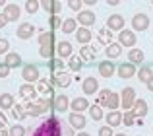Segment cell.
I'll return each instance as SVG.
<instances>
[{
    "instance_id": "obj_31",
    "label": "cell",
    "mask_w": 153,
    "mask_h": 136,
    "mask_svg": "<svg viewBox=\"0 0 153 136\" xmlns=\"http://www.w3.org/2000/svg\"><path fill=\"white\" fill-rule=\"evenodd\" d=\"M12 105H14V95L12 93L0 95V107H2V109H12Z\"/></svg>"
},
{
    "instance_id": "obj_58",
    "label": "cell",
    "mask_w": 153,
    "mask_h": 136,
    "mask_svg": "<svg viewBox=\"0 0 153 136\" xmlns=\"http://www.w3.org/2000/svg\"><path fill=\"white\" fill-rule=\"evenodd\" d=\"M112 136H126V134H112Z\"/></svg>"
},
{
    "instance_id": "obj_51",
    "label": "cell",
    "mask_w": 153,
    "mask_h": 136,
    "mask_svg": "<svg viewBox=\"0 0 153 136\" xmlns=\"http://www.w3.org/2000/svg\"><path fill=\"white\" fill-rule=\"evenodd\" d=\"M105 2H107L108 6H118V4H120V0H105Z\"/></svg>"
},
{
    "instance_id": "obj_9",
    "label": "cell",
    "mask_w": 153,
    "mask_h": 136,
    "mask_svg": "<svg viewBox=\"0 0 153 136\" xmlns=\"http://www.w3.org/2000/svg\"><path fill=\"white\" fill-rule=\"evenodd\" d=\"M130 111L134 113L136 119H143L147 115V103H146V99H136Z\"/></svg>"
},
{
    "instance_id": "obj_45",
    "label": "cell",
    "mask_w": 153,
    "mask_h": 136,
    "mask_svg": "<svg viewBox=\"0 0 153 136\" xmlns=\"http://www.w3.org/2000/svg\"><path fill=\"white\" fill-rule=\"evenodd\" d=\"M8 49H10V43H8V39H0V55H4V53H8Z\"/></svg>"
},
{
    "instance_id": "obj_27",
    "label": "cell",
    "mask_w": 153,
    "mask_h": 136,
    "mask_svg": "<svg viewBox=\"0 0 153 136\" xmlns=\"http://www.w3.org/2000/svg\"><path fill=\"white\" fill-rule=\"evenodd\" d=\"M120 105V95L118 93H108V97H107V101H105V107H108V109H116V107Z\"/></svg>"
},
{
    "instance_id": "obj_28",
    "label": "cell",
    "mask_w": 153,
    "mask_h": 136,
    "mask_svg": "<svg viewBox=\"0 0 153 136\" xmlns=\"http://www.w3.org/2000/svg\"><path fill=\"white\" fill-rule=\"evenodd\" d=\"M136 74H138V80H140V82H143V84H146L147 80H149L151 76H153V70H151L149 66H142L138 72H136Z\"/></svg>"
},
{
    "instance_id": "obj_59",
    "label": "cell",
    "mask_w": 153,
    "mask_h": 136,
    "mask_svg": "<svg viewBox=\"0 0 153 136\" xmlns=\"http://www.w3.org/2000/svg\"><path fill=\"white\" fill-rule=\"evenodd\" d=\"M151 4H153V0H151Z\"/></svg>"
},
{
    "instance_id": "obj_50",
    "label": "cell",
    "mask_w": 153,
    "mask_h": 136,
    "mask_svg": "<svg viewBox=\"0 0 153 136\" xmlns=\"http://www.w3.org/2000/svg\"><path fill=\"white\" fill-rule=\"evenodd\" d=\"M6 23H8V18L4 14H0V29H2V27H6Z\"/></svg>"
},
{
    "instance_id": "obj_25",
    "label": "cell",
    "mask_w": 153,
    "mask_h": 136,
    "mask_svg": "<svg viewBox=\"0 0 153 136\" xmlns=\"http://www.w3.org/2000/svg\"><path fill=\"white\" fill-rule=\"evenodd\" d=\"M4 64H8L10 68H18V66H22V57H19L18 53H8Z\"/></svg>"
},
{
    "instance_id": "obj_55",
    "label": "cell",
    "mask_w": 153,
    "mask_h": 136,
    "mask_svg": "<svg viewBox=\"0 0 153 136\" xmlns=\"http://www.w3.org/2000/svg\"><path fill=\"white\" fill-rule=\"evenodd\" d=\"M0 136H10V132H8V130H4V129H0Z\"/></svg>"
},
{
    "instance_id": "obj_4",
    "label": "cell",
    "mask_w": 153,
    "mask_h": 136,
    "mask_svg": "<svg viewBox=\"0 0 153 136\" xmlns=\"http://www.w3.org/2000/svg\"><path fill=\"white\" fill-rule=\"evenodd\" d=\"M51 82L54 84L56 87H68V86L72 84V76L66 74L64 70H60V72H54V74H52Z\"/></svg>"
},
{
    "instance_id": "obj_14",
    "label": "cell",
    "mask_w": 153,
    "mask_h": 136,
    "mask_svg": "<svg viewBox=\"0 0 153 136\" xmlns=\"http://www.w3.org/2000/svg\"><path fill=\"white\" fill-rule=\"evenodd\" d=\"M33 33H35V27H33V23H22V25L18 27V31H16V35H18V39H29V37H33Z\"/></svg>"
},
{
    "instance_id": "obj_32",
    "label": "cell",
    "mask_w": 153,
    "mask_h": 136,
    "mask_svg": "<svg viewBox=\"0 0 153 136\" xmlns=\"http://www.w3.org/2000/svg\"><path fill=\"white\" fill-rule=\"evenodd\" d=\"M39 45H52V41H54V35H52V31H43L41 35H39Z\"/></svg>"
},
{
    "instance_id": "obj_22",
    "label": "cell",
    "mask_w": 153,
    "mask_h": 136,
    "mask_svg": "<svg viewBox=\"0 0 153 136\" xmlns=\"http://www.w3.org/2000/svg\"><path fill=\"white\" fill-rule=\"evenodd\" d=\"M70 107H72V111H76V113H82V111H85L87 107H89V103H87L85 97H76L74 101L70 103Z\"/></svg>"
},
{
    "instance_id": "obj_21",
    "label": "cell",
    "mask_w": 153,
    "mask_h": 136,
    "mask_svg": "<svg viewBox=\"0 0 153 136\" xmlns=\"http://www.w3.org/2000/svg\"><path fill=\"white\" fill-rule=\"evenodd\" d=\"M120 53H122V45H120V43H112L111 41L107 45V57L111 58V61H112V58H118Z\"/></svg>"
},
{
    "instance_id": "obj_40",
    "label": "cell",
    "mask_w": 153,
    "mask_h": 136,
    "mask_svg": "<svg viewBox=\"0 0 153 136\" xmlns=\"http://www.w3.org/2000/svg\"><path fill=\"white\" fill-rule=\"evenodd\" d=\"M122 123H124V125H126V126H132V125H134V123H136V117H134V113H132L130 109H128L126 113L122 115Z\"/></svg>"
},
{
    "instance_id": "obj_56",
    "label": "cell",
    "mask_w": 153,
    "mask_h": 136,
    "mask_svg": "<svg viewBox=\"0 0 153 136\" xmlns=\"http://www.w3.org/2000/svg\"><path fill=\"white\" fill-rule=\"evenodd\" d=\"M78 136H91V134H87V132H79Z\"/></svg>"
},
{
    "instance_id": "obj_18",
    "label": "cell",
    "mask_w": 153,
    "mask_h": 136,
    "mask_svg": "<svg viewBox=\"0 0 153 136\" xmlns=\"http://www.w3.org/2000/svg\"><path fill=\"white\" fill-rule=\"evenodd\" d=\"M105 119H107V125L112 126V129H114V126H118V125H122V113H118L116 109L108 111V115Z\"/></svg>"
},
{
    "instance_id": "obj_19",
    "label": "cell",
    "mask_w": 153,
    "mask_h": 136,
    "mask_svg": "<svg viewBox=\"0 0 153 136\" xmlns=\"http://www.w3.org/2000/svg\"><path fill=\"white\" fill-rule=\"evenodd\" d=\"M52 105H54L56 111H60V113H64V111L70 107V99L66 97V95H56L54 101H52Z\"/></svg>"
},
{
    "instance_id": "obj_34",
    "label": "cell",
    "mask_w": 153,
    "mask_h": 136,
    "mask_svg": "<svg viewBox=\"0 0 153 136\" xmlns=\"http://www.w3.org/2000/svg\"><path fill=\"white\" fill-rule=\"evenodd\" d=\"M87 109H89V115H91V119H93V121H101V119H103L101 105H91V107H87Z\"/></svg>"
},
{
    "instance_id": "obj_26",
    "label": "cell",
    "mask_w": 153,
    "mask_h": 136,
    "mask_svg": "<svg viewBox=\"0 0 153 136\" xmlns=\"http://www.w3.org/2000/svg\"><path fill=\"white\" fill-rule=\"evenodd\" d=\"M95 55H97V51H95V47H91V45H83L82 49H79V57L85 58V61H93Z\"/></svg>"
},
{
    "instance_id": "obj_38",
    "label": "cell",
    "mask_w": 153,
    "mask_h": 136,
    "mask_svg": "<svg viewBox=\"0 0 153 136\" xmlns=\"http://www.w3.org/2000/svg\"><path fill=\"white\" fill-rule=\"evenodd\" d=\"M37 90L41 91V93H47V95H51V93H52V87H51V84L47 82V80H39Z\"/></svg>"
},
{
    "instance_id": "obj_30",
    "label": "cell",
    "mask_w": 153,
    "mask_h": 136,
    "mask_svg": "<svg viewBox=\"0 0 153 136\" xmlns=\"http://www.w3.org/2000/svg\"><path fill=\"white\" fill-rule=\"evenodd\" d=\"M128 58H130L132 64H138V62L143 61V51L142 49H132L130 53H128Z\"/></svg>"
},
{
    "instance_id": "obj_42",
    "label": "cell",
    "mask_w": 153,
    "mask_h": 136,
    "mask_svg": "<svg viewBox=\"0 0 153 136\" xmlns=\"http://www.w3.org/2000/svg\"><path fill=\"white\" fill-rule=\"evenodd\" d=\"M108 93H111V90H101V91H99V97H97V105H105V101H107Z\"/></svg>"
},
{
    "instance_id": "obj_44",
    "label": "cell",
    "mask_w": 153,
    "mask_h": 136,
    "mask_svg": "<svg viewBox=\"0 0 153 136\" xmlns=\"http://www.w3.org/2000/svg\"><path fill=\"white\" fill-rule=\"evenodd\" d=\"M60 25H62V19L58 18V14H52V18H51V27H52V29H58Z\"/></svg>"
},
{
    "instance_id": "obj_15",
    "label": "cell",
    "mask_w": 153,
    "mask_h": 136,
    "mask_svg": "<svg viewBox=\"0 0 153 136\" xmlns=\"http://www.w3.org/2000/svg\"><path fill=\"white\" fill-rule=\"evenodd\" d=\"M116 72H118L120 78L128 80V78H132V76L136 74V66L132 64V62H124V64H120L118 68H116Z\"/></svg>"
},
{
    "instance_id": "obj_10",
    "label": "cell",
    "mask_w": 153,
    "mask_h": 136,
    "mask_svg": "<svg viewBox=\"0 0 153 136\" xmlns=\"http://www.w3.org/2000/svg\"><path fill=\"white\" fill-rule=\"evenodd\" d=\"M2 14L8 18V22H18V19H19V14H22V10H19L18 4H6Z\"/></svg>"
},
{
    "instance_id": "obj_39",
    "label": "cell",
    "mask_w": 153,
    "mask_h": 136,
    "mask_svg": "<svg viewBox=\"0 0 153 136\" xmlns=\"http://www.w3.org/2000/svg\"><path fill=\"white\" fill-rule=\"evenodd\" d=\"M49 68L52 72H60V70H64V61L62 58H54V61H51L49 62Z\"/></svg>"
},
{
    "instance_id": "obj_3",
    "label": "cell",
    "mask_w": 153,
    "mask_h": 136,
    "mask_svg": "<svg viewBox=\"0 0 153 136\" xmlns=\"http://www.w3.org/2000/svg\"><path fill=\"white\" fill-rule=\"evenodd\" d=\"M134 101H136V91H134V87H124L122 93H120V105L128 111V109H132Z\"/></svg>"
},
{
    "instance_id": "obj_29",
    "label": "cell",
    "mask_w": 153,
    "mask_h": 136,
    "mask_svg": "<svg viewBox=\"0 0 153 136\" xmlns=\"http://www.w3.org/2000/svg\"><path fill=\"white\" fill-rule=\"evenodd\" d=\"M76 23H78V22H76L74 18H68V19H64V22H62L60 29H62L64 33H74V31H76Z\"/></svg>"
},
{
    "instance_id": "obj_46",
    "label": "cell",
    "mask_w": 153,
    "mask_h": 136,
    "mask_svg": "<svg viewBox=\"0 0 153 136\" xmlns=\"http://www.w3.org/2000/svg\"><path fill=\"white\" fill-rule=\"evenodd\" d=\"M99 136H112V126H101L99 129Z\"/></svg>"
},
{
    "instance_id": "obj_53",
    "label": "cell",
    "mask_w": 153,
    "mask_h": 136,
    "mask_svg": "<svg viewBox=\"0 0 153 136\" xmlns=\"http://www.w3.org/2000/svg\"><path fill=\"white\" fill-rule=\"evenodd\" d=\"M146 84H147V90H149V91H153V76H151L149 80H147Z\"/></svg>"
},
{
    "instance_id": "obj_43",
    "label": "cell",
    "mask_w": 153,
    "mask_h": 136,
    "mask_svg": "<svg viewBox=\"0 0 153 136\" xmlns=\"http://www.w3.org/2000/svg\"><path fill=\"white\" fill-rule=\"evenodd\" d=\"M82 0H68V6H70V10H74V12H79L82 10Z\"/></svg>"
},
{
    "instance_id": "obj_8",
    "label": "cell",
    "mask_w": 153,
    "mask_h": 136,
    "mask_svg": "<svg viewBox=\"0 0 153 136\" xmlns=\"http://www.w3.org/2000/svg\"><path fill=\"white\" fill-rule=\"evenodd\" d=\"M118 43H120V45H124V47H134L136 45V35H134V31H130V29H120Z\"/></svg>"
},
{
    "instance_id": "obj_1",
    "label": "cell",
    "mask_w": 153,
    "mask_h": 136,
    "mask_svg": "<svg viewBox=\"0 0 153 136\" xmlns=\"http://www.w3.org/2000/svg\"><path fill=\"white\" fill-rule=\"evenodd\" d=\"M31 136H72L70 129H64V123L56 117H49L39 126H35Z\"/></svg>"
},
{
    "instance_id": "obj_57",
    "label": "cell",
    "mask_w": 153,
    "mask_h": 136,
    "mask_svg": "<svg viewBox=\"0 0 153 136\" xmlns=\"http://www.w3.org/2000/svg\"><path fill=\"white\" fill-rule=\"evenodd\" d=\"M0 6H6V0H0Z\"/></svg>"
},
{
    "instance_id": "obj_6",
    "label": "cell",
    "mask_w": 153,
    "mask_h": 136,
    "mask_svg": "<svg viewBox=\"0 0 153 136\" xmlns=\"http://www.w3.org/2000/svg\"><path fill=\"white\" fill-rule=\"evenodd\" d=\"M22 76H23L25 82L33 84V82H37V80H39V68L35 66V64H25V66H23V70H22Z\"/></svg>"
},
{
    "instance_id": "obj_24",
    "label": "cell",
    "mask_w": 153,
    "mask_h": 136,
    "mask_svg": "<svg viewBox=\"0 0 153 136\" xmlns=\"http://www.w3.org/2000/svg\"><path fill=\"white\" fill-rule=\"evenodd\" d=\"M76 39H78V43L87 45V43L91 41V31L87 29V27H79V29L76 31Z\"/></svg>"
},
{
    "instance_id": "obj_49",
    "label": "cell",
    "mask_w": 153,
    "mask_h": 136,
    "mask_svg": "<svg viewBox=\"0 0 153 136\" xmlns=\"http://www.w3.org/2000/svg\"><path fill=\"white\" fill-rule=\"evenodd\" d=\"M60 10H62V6H60V0H54V4H52V12H51V14H58Z\"/></svg>"
},
{
    "instance_id": "obj_12",
    "label": "cell",
    "mask_w": 153,
    "mask_h": 136,
    "mask_svg": "<svg viewBox=\"0 0 153 136\" xmlns=\"http://www.w3.org/2000/svg\"><path fill=\"white\" fill-rule=\"evenodd\" d=\"M78 22L82 23L83 27H91L95 23V14L89 10H79L78 12Z\"/></svg>"
},
{
    "instance_id": "obj_48",
    "label": "cell",
    "mask_w": 153,
    "mask_h": 136,
    "mask_svg": "<svg viewBox=\"0 0 153 136\" xmlns=\"http://www.w3.org/2000/svg\"><path fill=\"white\" fill-rule=\"evenodd\" d=\"M8 74H10V66L2 62V64H0V78H6Z\"/></svg>"
},
{
    "instance_id": "obj_13",
    "label": "cell",
    "mask_w": 153,
    "mask_h": 136,
    "mask_svg": "<svg viewBox=\"0 0 153 136\" xmlns=\"http://www.w3.org/2000/svg\"><path fill=\"white\" fill-rule=\"evenodd\" d=\"M107 27H108L111 31H120V29L124 27V18H122L120 14H112L111 18L107 19Z\"/></svg>"
},
{
    "instance_id": "obj_35",
    "label": "cell",
    "mask_w": 153,
    "mask_h": 136,
    "mask_svg": "<svg viewBox=\"0 0 153 136\" xmlns=\"http://www.w3.org/2000/svg\"><path fill=\"white\" fill-rule=\"evenodd\" d=\"M82 66H83V62L79 61V57H72L70 61H68V68H70L72 72H79Z\"/></svg>"
},
{
    "instance_id": "obj_7",
    "label": "cell",
    "mask_w": 153,
    "mask_h": 136,
    "mask_svg": "<svg viewBox=\"0 0 153 136\" xmlns=\"http://www.w3.org/2000/svg\"><path fill=\"white\" fill-rule=\"evenodd\" d=\"M19 97L25 99V101H33V99H37V87H33V84H23L22 87H19Z\"/></svg>"
},
{
    "instance_id": "obj_36",
    "label": "cell",
    "mask_w": 153,
    "mask_h": 136,
    "mask_svg": "<svg viewBox=\"0 0 153 136\" xmlns=\"http://www.w3.org/2000/svg\"><path fill=\"white\" fill-rule=\"evenodd\" d=\"M39 55H41L43 58H52V55H54V47H52V45H41Z\"/></svg>"
},
{
    "instance_id": "obj_5",
    "label": "cell",
    "mask_w": 153,
    "mask_h": 136,
    "mask_svg": "<svg viewBox=\"0 0 153 136\" xmlns=\"http://www.w3.org/2000/svg\"><path fill=\"white\" fill-rule=\"evenodd\" d=\"M132 27H134L136 31H146L147 27H149V16L136 14L134 18H132Z\"/></svg>"
},
{
    "instance_id": "obj_52",
    "label": "cell",
    "mask_w": 153,
    "mask_h": 136,
    "mask_svg": "<svg viewBox=\"0 0 153 136\" xmlns=\"http://www.w3.org/2000/svg\"><path fill=\"white\" fill-rule=\"evenodd\" d=\"M4 126H6V117L0 113V129H4Z\"/></svg>"
},
{
    "instance_id": "obj_41",
    "label": "cell",
    "mask_w": 153,
    "mask_h": 136,
    "mask_svg": "<svg viewBox=\"0 0 153 136\" xmlns=\"http://www.w3.org/2000/svg\"><path fill=\"white\" fill-rule=\"evenodd\" d=\"M8 132H10V136H25V129L22 125H14Z\"/></svg>"
},
{
    "instance_id": "obj_23",
    "label": "cell",
    "mask_w": 153,
    "mask_h": 136,
    "mask_svg": "<svg viewBox=\"0 0 153 136\" xmlns=\"http://www.w3.org/2000/svg\"><path fill=\"white\" fill-rule=\"evenodd\" d=\"M97 39H99V43H103V45H108V43L112 41V31L108 29V27H101V29L97 31Z\"/></svg>"
},
{
    "instance_id": "obj_17",
    "label": "cell",
    "mask_w": 153,
    "mask_h": 136,
    "mask_svg": "<svg viewBox=\"0 0 153 136\" xmlns=\"http://www.w3.org/2000/svg\"><path fill=\"white\" fill-rule=\"evenodd\" d=\"M114 64H112V61H103L99 62V74L103 76V78H111L112 74H114Z\"/></svg>"
},
{
    "instance_id": "obj_20",
    "label": "cell",
    "mask_w": 153,
    "mask_h": 136,
    "mask_svg": "<svg viewBox=\"0 0 153 136\" xmlns=\"http://www.w3.org/2000/svg\"><path fill=\"white\" fill-rule=\"evenodd\" d=\"M56 53H58L60 58H70V57H72V43H68V41L58 43V47H56Z\"/></svg>"
},
{
    "instance_id": "obj_33",
    "label": "cell",
    "mask_w": 153,
    "mask_h": 136,
    "mask_svg": "<svg viewBox=\"0 0 153 136\" xmlns=\"http://www.w3.org/2000/svg\"><path fill=\"white\" fill-rule=\"evenodd\" d=\"M12 117H14L16 121H23V119H25V109H23V105H12Z\"/></svg>"
},
{
    "instance_id": "obj_54",
    "label": "cell",
    "mask_w": 153,
    "mask_h": 136,
    "mask_svg": "<svg viewBox=\"0 0 153 136\" xmlns=\"http://www.w3.org/2000/svg\"><path fill=\"white\" fill-rule=\"evenodd\" d=\"M83 4H89V6H93V4H97V0H82Z\"/></svg>"
},
{
    "instance_id": "obj_11",
    "label": "cell",
    "mask_w": 153,
    "mask_h": 136,
    "mask_svg": "<svg viewBox=\"0 0 153 136\" xmlns=\"http://www.w3.org/2000/svg\"><path fill=\"white\" fill-rule=\"evenodd\" d=\"M82 90H83V93H85V95H93L95 91L99 90V82H97V78H93V76L85 78V80H83V84H82Z\"/></svg>"
},
{
    "instance_id": "obj_47",
    "label": "cell",
    "mask_w": 153,
    "mask_h": 136,
    "mask_svg": "<svg viewBox=\"0 0 153 136\" xmlns=\"http://www.w3.org/2000/svg\"><path fill=\"white\" fill-rule=\"evenodd\" d=\"M39 4L45 8V12H52V4H54V0H41Z\"/></svg>"
},
{
    "instance_id": "obj_2",
    "label": "cell",
    "mask_w": 153,
    "mask_h": 136,
    "mask_svg": "<svg viewBox=\"0 0 153 136\" xmlns=\"http://www.w3.org/2000/svg\"><path fill=\"white\" fill-rule=\"evenodd\" d=\"M49 107H51L49 99H33V101H27V105H23V109H25V115L39 117V115L47 113Z\"/></svg>"
},
{
    "instance_id": "obj_16",
    "label": "cell",
    "mask_w": 153,
    "mask_h": 136,
    "mask_svg": "<svg viewBox=\"0 0 153 136\" xmlns=\"http://www.w3.org/2000/svg\"><path fill=\"white\" fill-rule=\"evenodd\" d=\"M68 121H70V126H72V129H78V130H82L83 126L87 125L85 117H83L82 113H76V111L70 115V119H68Z\"/></svg>"
},
{
    "instance_id": "obj_37",
    "label": "cell",
    "mask_w": 153,
    "mask_h": 136,
    "mask_svg": "<svg viewBox=\"0 0 153 136\" xmlns=\"http://www.w3.org/2000/svg\"><path fill=\"white\" fill-rule=\"evenodd\" d=\"M39 6H41L39 0H27V2H25V12H27V14H35V12L39 10Z\"/></svg>"
}]
</instances>
